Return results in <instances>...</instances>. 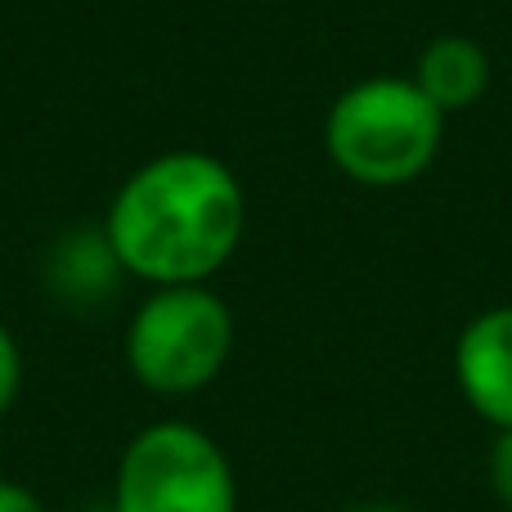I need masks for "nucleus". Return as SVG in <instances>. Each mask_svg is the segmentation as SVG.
<instances>
[{
    "label": "nucleus",
    "mask_w": 512,
    "mask_h": 512,
    "mask_svg": "<svg viewBox=\"0 0 512 512\" xmlns=\"http://www.w3.org/2000/svg\"><path fill=\"white\" fill-rule=\"evenodd\" d=\"M122 274L126 270L104 230H72L45 256L50 292L59 301H68V306H99V301H108L117 292Z\"/></svg>",
    "instance_id": "7"
},
{
    "label": "nucleus",
    "mask_w": 512,
    "mask_h": 512,
    "mask_svg": "<svg viewBox=\"0 0 512 512\" xmlns=\"http://www.w3.org/2000/svg\"><path fill=\"white\" fill-rule=\"evenodd\" d=\"M0 512H50L41 504L36 490H27L23 481H0Z\"/></svg>",
    "instance_id": "10"
},
{
    "label": "nucleus",
    "mask_w": 512,
    "mask_h": 512,
    "mask_svg": "<svg viewBox=\"0 0 512 512\" xmlns=\"http://www.w3.org/2000/svg\"><path fill=\"white\" fill-rule=\"evenodd\" d=\"M409 81H414V86L423 90L445 117L463 113V108H472L481 95H486L490 54L481 50L472 36H459V32L436 36V41L423 45V54H418L414 77Z\"/></svg>",
    "instance_id": "6"
},
{
    "label": "nucleus",
    "mask_w": 512,
    "mask_h": 512,
    "mask_svg": "<svg viewBox=\"0 0 512 512\" xmlns=\"http://www.w3.org/2000/svg\"><path fill=\"white\" fill-rule=\"evenodd\" d=\"M234 315L207 283L153 288L126 324V364L153 396H194L221 378Z\"/></svg>",
    "instance_id": "3"
},
{
    "label": "nucleus",
    "mask_w": 512,
    "mask_h": 512,
    "mask_svg": "<svg viewBox=\"0 0 512 512\" xmlns=\"http://www.w3.org/2000/svg\"><path fill=\"white\" fill-rule=\"evenodd\" d=\"M486 477H490V490H495V499L512 512V427H508V432H499L495 445H490Z\"/></svg>",
    "instance_id": "9"
},
{
    "label": "nucleus",
    "mask_w": 512,
    "mask_h": 512,
    "mask_svg": "<svg viewBox=\"0 0 512 512\" xmlns=\"http://www.w3.org/2000/svg\"><path fill=\"white\" fill-rule=\"evenodd\" d=\"M445 140V113L409 77H369L337 95L324 122V149L346 180L400 189L427 176Z\"/></svg>",
    "instance_id": "2"
},
{
    "label": "nucleus",
    "mask_w": 512,
    "mask_h": 512,
    "mask_svg": "<svg viewBox=\"0 0 512 512\" xmlns=\"http://www.w3.org/2000/svg\"><path fill=\"white\" fill-rule=\"evenodd\" d=\"M454 382L472 414L495 432L512 427V306H490L468 319L454 342Z\"/></svg>",
    "instance_id": "5"
},
{
    "label": "nucleus",
    "mask_w": 512,
    "mask_h": 512,
    "mask_svg": "<svg viewBox=\"0 0 512 512\" xmlns=\"http://www.w3.org/2000/svg\"><path fill=\"white\" fill-rule=\"evenodd\" d=\"M23 387V351H18L14 333L0 324V414H9V405L18 400Z\"/></svg>",
    "instance_id": "8"
},
{
    "label": "nucleus",
    "mask_w": 512,
    "mask_h": 512,
    "mask_svg": "<svg viewBox=\"0 0 512 512\" xmlns=\"http://www.w3.org/2000/svg\"><path fill=\"white\" fill-rule=\"evenodd\" d=\"M113 512H234L239 486L225 450L194 423H149L122 450Z\"/></svg>",
    "instance_id": "4"
},
{
    "label": "nucleus",
    "mask_w": 512,
    "mask_h": 512,
    "mask_svg": "<svg viewBox=\"0 0 512 512\" xmlns=\"http://www.w3.org/2000/svg\"><path fill=\"white\" fill-rule=\"evenodd\" d=\"M346 512H405V508H396V504H360V508H346Z\"/></svg>",
    "instance_id": "11"
},
{
    "label": "nucleus",
    "mask_w": 512,
    "mask_h": 512,
    "mask_svg": "<svg viewBox=\"0 0 512 512\" xmlns=\"http://www.w3.org/2000/svg\"><path fill=\"white\" fill-rule=\"evenodd\" d=\"M81 512H113V508H108V504H95V508H81Z\"/></svg>",
    "instance_id": "12"
},
{
    "label": "nucleus",
    "mask_w": 512,
    "mask_h": 512,
    "mask_svg": "<svg viewBox=\"0 0 512 512\" xmlns=\"http://www.w3.org/2000/svg\"><path fill=\"white\" fill-rule=\"evenodd\" d=\"M248 230V198L221 158L198 149L158 153L113 194L104 234L131 279L153 288L207 283L230 265Z\"/></svg>",
    "instance_id": "1"
}]
</instances>
